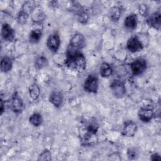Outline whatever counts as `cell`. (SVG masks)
<instances>
[{
  "label": "cell",
  "mask_w": 161,
  "mask_h": 161,
  "mask_svg": "<svg viewBox=\"0 0 161 161\" xmlns=\"http://www.w3.org/2000/svg\"><path fill=\"white\" fill-rule=\"evenodd\" d=\"M65 64L71 70L82 72L86 68V59L81 52L66 53Z\"/></svg>",
  "instance_id": "obj_1"
},
{
  "label": "cell",
  "mask_w": 161,
  "mask_h": 161,
  "mask_svg": "<svg viewBox=\"0 0 161 161\" xmlns=\"http://www.w3.org/2000/svg\"><path fill=\"white\" fill-rule=\"evenodd\" d=\"M86 46V39L80 33H75L70 40L66 53H72L80 52Z\"/></svg>",
  "instance_id": "obj_2"
},
{
  "label": "cell",
  "mask_w": 161,
  "mask_h": 161,
  "mask_svg": "<svg viewBox=\"0 0 161 161\" xmlns=\"http://www.w3.org/2000/svg\"><path fill=\"white\" fill-rule=\"evenodd\" d=\"M43 22H33L32 28L29 34V41L31 43L40 42L43 33Z\"/></svg>",
  "instance_id": "obj_3"
},
{
  "label": "cell",
  "mask_w": 161,
  "mask_h": 161,
  "mask_svg": "<svg viewBox=\"0 0 161 161\" xmlns=\"http://www.w3.org/2000/svg\"><path fill=\"white\" fill-rule=\"evenodd\" d=\"M9 106L11 109L16 114H19L23 111L25 104L18 92L16 91L13 94L10 99Z\"/></svg>",
  "instance_id": "obj_4"
},
{
  "label": "cell",
  "mask_w": 161,
  "mask_h": 161,
  "mask_svg": "<svg viewBox=\"0 0 161 161\" xmlns=\"http://www.w3.org/2000/svg\"><path fill=\"white\" fill-rule=\"evenodd\" d=\"M83 86L85 91L96 94L99 87L98 78L95 75H89L85 79Z\"/></svg>",
  "instance_id": "obj_5"
},
{
  "label": "cell",
  "mask_w": 161,
  "mask_h": 161,
  "mask_svg": "<svg viewBox=\"0 0 161 161\" xmlns=\"http://www.w3.org/2000/svg\"><path fill=\"white\" fill-rule=\"evenodd\" d=\"M110 89L114 97L116 98H122L126 94V87L125 83L118 79L112 81L110 84Z\"/></svg>",
  "instance_id": "obj_6"
},
{
  "label": "cell",
  "mask_w": 161,
  "mask_h": 161,
  "mask_svg": "<svg viewBox=\"0 0 161 161\" xmlns=\"http://www.w3.org/2000/svg\"><path fill=\"white\" fill-rule=\"evenodd\" d=\"M126 48L131 53L140 52L143 48V45L140 39L136 35L131 36L126 42Z\"/></svg>",
  "instance_id": "obj_7"
},
{
  "label": "cell",
  "mask_w": 161,
  "mask_h": 161,
  "mask_svg": "<svg viewBox=\"0 0 161 161\" xmlns=\"http://www.w3.org/2000/svg\"><path fill=\"white\" fill-rule=\"evenodd\" d=\"M147 62L143 58L135 60L130 64L131 72L135 75H138L145 72L147 69Z\"/></svg>",
  "instance_id": "obj_8"
},
{
  "label": "cell",
  "mask_w": 161,
  "mask_h": 161,
  "mask_svg": "<svg viewBox=\"0 0 161 161\" xmlns=\"http://www.w3.org/2000/svg\"><path fill=\"white\" fill-rule=\"evenodd\" d=\"M60 45V38L57 32L50 34L47 40V46L52 52L55 53L59 49Z\"/></svg>",
  "instance_id": "obj_9"
},
{
  "label": "cell",
  "mask_w": 161,
  "mask_h": 161,
  "mask_svg": "<svg viewBox=\"0 0 161 161\" xmlns=\"http://www.w3.org/2000/svg\"><path fill=\"white\" fill-rule=\"evenodd\" d=\"M137 130V124L131 120H128L125 122L123 124L121 130V135L124 136L131 137L135 135Z\"/></svg>",
  "instance_id": "obj_10"
},
{
  "label": "cell",
  "mask_w": 161,
  "mask_h": 161,
  "mask_svg": "<svg viewBox=\"0 0 161 161\" xmlns=\"http://www.w3.org/2000/svg\"><path fill=\"white\" fill-rule=\"evenodd\" d=\"M147 25L157 30H159L161 26V13L160 11H156L148 16L146 20Z\"/></svg>",
  "instance_id": "obj_11"
},
{
  "label": "cell",
  "mask_w": 161,
  "mask_h": 161,
  "mask_svg": "<svg viewBox=\"0 0 161 161\" xmlns=\"http://www.w3.org/2000/svg\"><path fill=\"white\" fill-rule=\"evenodd\" d=\"M138 116L142 121L148 123L154 118L155 111L150 108L143 107L140 108L138 112Z\"/></svg>",
  "instance_id": "obj_12"
},
{
  "label": "cell",
  "mask_w": 161,
  "mask_h": 161,
  "mask_svg": "<svg viewBox=\"0 0 161 161\" xmlns=\"http://www.w3.org/2000/svg\"><path fill=\"white\" fill-rule=\"evenodd\" d=\"M1 35L2 38L7 42H12L14 38V31L13 28L7 23L3 24Z\"/></svg>",
  "instance_id": "obj_13"
},
{
  "label": "cell",
  "mask_w": 161,
  "mask_h": 161,
  "mask_svg": "<svg viewBox=\"0 0 161 161\" xmlns=\"http://www.w3.org/2000/svg\"><path fill=\"white\" fill-rule=\"evenodd\" d=\"M138 24V16L136 14L131 13L128 15L124 20L125 28L129 30H134L136 28Z\"/></svg>",
  "instance_id": "obj_14"
},
{
  "label": "cell",
  "mask_w": 161,
  "mask_h": 161,
  "mask_svg": "<svg viewBox=\"0 0 161 161\" xmlns=\"http://www.w3.org/2000/svg\"><path fill=\"white\" fill-rule=\"evenodd\" d=\"M64 95L60 92H53L49 96V101L54 106L59 108L63 103Z\"/></svg>",
  "instance_id": "obj_15"
},
{
  "label": "cell",
  "mask_w": 161,
  "mask_h": 161,
  "mask_svg": "<svg viewBox=\"0 0 161 161\" xmlns=\"http://www.w3.org/2000/svg\"><path fill=\"white\" fill-rule=\"evenodd\" d=\"M75 9L77 10L76 14H77L78 21L83 25L86 24L89 19V14L88 11L82 8L81 6H77Z\"/></svg>",
  "instance_id": "obj_16"
},
{
  "label": "cell",
  "mask_w": 161,
  "mask_h": 161,
  "mask_svg": "<svg viewBox=\"0 0 161 161\" xmlns=\"http://www.w3.org/2000/svg\"><path fill=\"white\" fill-rule=\"evenodd\" d=\"M100 75L104 78L110 77L113 74V69L111 66L107 62H103L101 63L99 68Z\"/></svg>",
  "instance_id": "obj_17"
},
{
  "label": "cell",
  "mask_w": 161,
  "mask_h": 161,
  "mask_svg": "<svg viewBox=\"0 0 161 161\" xmlns=\"http://www.w3.org/2000/svg\"><path fill=\"white\" fill-rule=\"evenodd\" d=\"M13 67V62L11 59L8 57H4L1 58L0 68L1 70L3 72L7 73L12 69Z\"/></svg>",
  "instance_id": "obj_18"
},
{
  "label": "cell",
  "mask_w": 161,
  "mask_h": 161,
  "mask_svg": "<svg viewBox=\"0 0 161 161\" xmlns=\"http://www.w3.org/2000/svg\"><path fill=\"white\" fill-rule=\"evenodd\" d=\"M109 17L114 22L118 21L121 16V9L118 6H113L109 11Z\"/></svg>",
  "instance_id": "obj_19"
},
{
  "label": "cell",
  "mask_w": 161,
  "mask_h": 161,
  "mask_svg": "<svg viewBox=\"0 0 161 161\" xmlns=\"http://www.w3.org/2000/svg\"><path fill=\"white\" fill-rule=\"evenodd\" d=\"M36 3L35 1H26L22 4L21 10L28 14H31L36 7Z\"/></svg>",
  "instance_id": "obj_20"
},
{
  "label": "cell",
  "mask_w": 161,
  "mask_h": 161,
  "mask_svg": "<svg viewBox=\"0 0 161 161\" xmlns=\"http://www.w3.org/2000/svg\"><path fill=\"white\" fill-rule=\"evenodd\" d=\"M33 22H43L45 18V14L40 8H36L31 14Z\"/></svg>",
  "instance_id": "obj_21"
},
{
  "label": "cell",
  "mask_w": 161,
  "mask_h": 161,
  "mask_svg": "<svg viewBox=\"0 0 161 161\" xmlns=\"http://www.w3.org/2000/svg\"><path fill=\"white\" fill-rule=\"evenodd\" d=\"M28 92L30 97L33 100H36L39 97L40 93L39 86L36 83L31 84L28 88Z\"/></svg>",
  "instance_id": "obj_22"
},
{
  "label": "cell",
  "mask_w": 161,
  "mask_h": 161,
  "mask_svg": "<svg viewBox=\"0 0 161 161\" xmlns=\"http://www.w3.org/2000/svg\"><path fill=\"white\" fill-rule=\"evenodd\" d=\"M48 65V61L46 57L40 55L37 57L35 61V67L36 69L40 70L45 68Z\"/></svg>",
  "instance_id": "obj_23"
},
{
  "label": "cell",
  "mask_w": 161,
  "mask_h": 161,
  "mask_svg": "<svg viewBox=\"0 0 161 161\" xmlns=\"http://www.w3.org/2000/svg\"><path fill=\"white\" fill-rule=\"evenodd\" d=\"M43 118L42 115L38 113H34L29 118V122L34 126H39L42 125Z\"/></svg>",
  "instance_id": "obj_24"
},
{
  "label": "cell",
  "mask_w": 161,
  "mask_h": 161,
  "mask_svg": "<svg viewBox=\"0 0 161 161\" xmlns=\"http://www.w3.org/2000/svg\"><path fill=\"white\" fill-rule=\"evenodd\" d=\"M29 14L24 13L22 11H20L16 16V20L17 22L19 25H24L26 23L28 18H29Z\"/></svg>",
  "instance_id": "obj_25"
},
{
  "label": "cell",
  "mask_w": 161,
  "mask_h": 161,
  "mask_svg": "<svg viewBox=\"0 0 161 161\" xmlns=\"http://www.w3.org/2000/svg\"><path fill=\"white\" fill-rule=\"evenodd\" d=\"M127 157L129 160H136L138 158L139 155V152L138 150L135 148L131 147L127 150Z\"/></svg>",
  "instance_id": "obj_26"
},
{
  "label": "cell",
  "mask_w": 161,
  "mask_h": 161,
  "mask_svg": "<svg viewBox=\"0 0 161 161\" xmlns=\"http://www.w3.org/2000/svg\"><path fill=\"white\" fill-rule=\"evenodd\" d=\"M52 159V153L48 149L43 150L38 156V160H50Z\"/></svg>",
  "instance_id": "obj_27"
},
{
  "label": "cell",
  "mask_w": 161,
  "mask_h": 161,
  "mask_svg": "<svg viewBox=\"0 0 161 161\" xmlns=\"http://www.w3.org/2000/svg\"><path fill=\"white\" fill-rule=\"evenodd\" d=\"M139 13L144 17L148 16L149 15V8L146 4H141L138 6Z\"/></svg>",
  "instance_id": "obj_28"
},
{
  "label": "cell",
  "mask_w": 161,
  "mask_h": 161,
  "mask_svg": "<svg viewBox=\"0 0 161 161\" xmlns=\"http://www.w3.org/2000/svg\"><path fill=\"white\" fill-rule=\"evenodd\" d=\"M109 157L110 159H111L113 160H120L121 159V156L118 152L113 153Z\"/></svg>",
  "instance_id": "obj_29"
},
{
  "label": "cell",
  "mask_w": 161,
  "mask_h": 161,
  "mask_svg": "<svg viewBox=\"0 0 161 161\" xmlns=\"http://www.w3.org/2000/svg\"><path fill=\"white\" fill-rule=\"evenodd\" d=\"M150 160L153 161H160L161 160V157L158 153H155L150 156Z\"/></svg>",
  "instance_id": "obj_30"
},
{
  "label": "cell",
  "mask_w": 161,
  "mask_h": 161,
  "mask_svg": "<svg viewBox=\"0 0 161 161\" xmlns=\"http://www.w3.org/2000/svg\"><path fill=\"white\" fill-rule=\"evenodd\" d=\"M0 106H1V108H0V114L2 115L3 113H4V109H5V103H4V100L3 99L2 97H1V99H0Z\"/></svg>",
  "instance_id": "obj_31"
}]
</instances>
